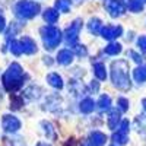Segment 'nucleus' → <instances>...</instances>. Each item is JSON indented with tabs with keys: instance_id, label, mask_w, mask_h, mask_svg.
I'll return each instance as SVG.
<instances>
[{
	"instance_id": "7ed1b4c3",
	"label": "nucleus",
	"mask_w": 146,
	"mask_h": 146,
	"mask_svg": "<svg viewBox=\"0 0 146 146\" xmlns=\"http://www.w3.org/2000/svg\"><path fill=\"white\" fill-rule=\"evenodd\" d=\"M13 9H15L16 16L22 19H32L40 13L41 6L36 2H32V0H19Z\"/></svg>"
},
{
	"instance_id": "2eb2a0df",
	"label": "nucleus",
	"mask_w": 146,
	"mask_h": 146,
	"mask_svg": "<svg viewBox=\"0 0 146 146\" xmlns=\"http://www.w3.org/2000/svg\"><path fill=\"white\" fill-rule=\"evenodd\" d=\"M42 18L47 23H50V25H53V23L57 22L58 19V12L56 9H45L44 13H42Z\"/></svg>"
},
{
	"instance_id": "20e7f679",
	"label": "nucleus",
	"mask_w": 146,
	"mask_h": 146,
	"mask_svg": "<svg viewBox=\"0 0 146 146\" xmlns=\"http://www.w3.org/2000/svg\"><path fill=\"white\" fill-rule=\"evenodd\" d=\"M41 36H42L44 48L48 51L54 50L60 44V41H62V32H60L58 28H56L53 25H47V27L41 28Z\"/></svg>"
},
{
	"instance_id": "f8f14e48",
	"label": "nucleus",
	"mask_w": 146,
	"mask_h": 146,
	"mask_svg": "<svg viewBox=\"0 0 146 146\" xmlns=\"http://www.w3.org/2000/svg\"><path fill=\"white\" fill-rule=\"evenodd\" d=\"M79 110H80L83 114L92 113L94 110H95V102H94V100H92V98H85V100H82L80 104H79Z\"/></svg>"
},
{
	"instance_id": "473e14b6",
	"label": "nucleus",
	"mask_w": 146,
	"mask_h": 146,
	"mask_svg": "<svg viewBox=\"0 0 146 146\" xmlns=\"http://www.w3.org/2000/svg\"><path fill=\"white\" fill-rule=\"evenodd\" d=\"M5 27H6V21H5V18L2 16V13H0V32L5 29Z\"/></svg>"
},
{
	"instance_id": "393cba45",
	"label": "nucleus",
	"mask_w": 146,
	"mask_h": 146,
	"mask_svg": "<svg viewBox=\"0 0 146 146\" xmlns=\"http://www.w3.org/2000/svg\"><path fill=\"white\" fill-rule=\"evenodd\" d=\"M105 53L110 56H117L118 53H121V45L118 42H111L105 47Z\"/></svg>"
},
{
	"instance_id": "6ab92c4d",
	"label": "nucleus",
	"mask_w": 146,
	"mask_h": 146,
	"mask_svg": "<svg viewBox=\"0 0 146 146\" xmlns=\"http://www.w3.org/2000/svg\"><path fill=\"white\" fill-rule=\"evenodd\" d=\"M110 107H111V98L107 94L101 95L98 101V110L100 111H107V110H110Z\"/></svg>"
},
{
	"instance_id": "c9c22d12",
	"label": "nucleus",
	"mask_w": 146,
	"mask_h": 146,
	"mask_svg": "<svg viewBox=\"0 0 146 146\" xmlns=\"http://www.w3.org/2000/svg\"><path fill=\"white\" fill-rule=\"evenodd\" d=\"M142 104H143V108H145V111H146V98L142 101Z\"/></svg>"
},
{
	"instance_id": "a211bd4d",
	"label": "nucleus",
	"mask_w": 146,
	"mask_h": 146,
	"mask_svg": "<svg viewBox=\"0 0 146 146\" xmlns=\"http://www.w3.org/2000/svg\"><path fill=\"white\" fill-rule=\"evenodd\" d=\"M133 78H135L136 82L143 83L146 82V66H139L133 70Z\"/></svg>"
},
{
	"instance_id": "9b49d317",
	"label": "nucleus",
	"mask_w": 146,
	"mask_h": 146,
	"mask_svg": "<svg viewBox=\"0 0 146 146\" xmlns=\"http://www.w3.org/2000/svg\"><path fill=\"white\" fill-rule=\"evenodd\" d=\"M57 62L60 63V64H63V66H67V64H70L72 62H73V53L70 51V50H62V51H58V54H57Z\"/></svg>"
},
{
	"instance_id": "c85d7f7f",
	"label": "nucleus",
	"mask_w": 146,
	"mask_h": 146,
	"mask_svg": "<svg viewBox=\"0 0 146 146\" xmlns=\"http://www.w3.org/2000/svg\"><path fill=\"white\" fill-rule=\"evenodd\" d=\"M137 45H139V48L143 53H146V35H142L140 38L137 40Z\"/></svg>"
},
{
	"instance_id": "4468645a",
	"label": "nucleus",
	"mask_w": 146,
	"mask_h": 146,
	"mask_svg": "<svg viewBox=\"0 0 146 146\" xmlns=\"http://www.w3.org/2000/svg\"><path fill=\"white\" fill-rule=\"evenodd\" d=\"M88 29H89V32H92L94 35L101 34V29H102V21L98 19V18H92V19L88 22Z\"/></svg>"
},
{
	"instance_id": "7c9ffc66",
	"label": "nucleus",
	"mask_w": 146,
	"mask_h": 146,
	"mask_svg": "<svg viewBox=\"0 0 146 146\" xmlns=\"http://www.w3.org/2000/svg\"><path fill=\"white\" fill-rule=\"evenodd\" d=\"M129 56H130V57H131L133 60H135L136 63H142V57H140V56H139L137 53H135L133 50H130V51H129Z\"/></svg>"
},
{
	"instance_id": "f704fd0d",
	"label": "nucleus",
	"mask_w": 146,
	"mask_h": 146,
	"mask_svg": "<svg viewBox=\"0 0 146 146\" xmlns=\"http://www.w3.org/2000/svg\"><path fill=\"white\" fill-rule=\"evenodd\" d=\"M36 146H51V145H50V143H47V142H40Z\"/></svg>"
},
{
	"instance_id": "bb28decb",
	"label": "nucleus",
	"mask_w": 146,
	"mask_h": 146,
	"mask_svg": "<svg viewBox=\"0 0 146 146\" xmlns=\"http://www.w3.org/2000/svg\"><path fill=\"white\" fill-rule=\"evenodd\" d=\"M18 29H19V25H18L16 22H12L10 25H9V29H7V35H6V38L12 41V40H13V36L16 35Z\"/></svg>"
},
{
	"instance_id": "aec40b11",
	"label": "nucleus",
	"mask_w": 146,
	"mask_h": 146,
	"mask_svg": "<svg viewBox=\"0 0 146 146\" xmlns=\"http://www.w3.org/2000/svg\"><path fill=\"white\" fill-rule=\"evenodd\" d=\"M9 50H10V53L13 54V56H21V54H23V51H22V45H21V41L19 40H12L10 42H9Z\"/></svg>"
},
{
	"instance_id": "f257e3e1",
	"label": "nucleus",
	"mask_w": 146,
	"mask_h": 146,
	"mask_svg": "<svg viewBox=\"0 0 146 146\" xmlns=\"http://www.w3.org/2000/svg\"><path fill=\"white\" fill-rule=\"evenodd\" d=\"M111 80L115 88L121 91L130 89V79H129V67L124 60H115L111 64Z\"/></svg>"
},
{
	"instance_id": "c756f323",
	"label": "nucleus",
	"mask_w": 146,
	"mask_h": 146,
	"mask_svg": "<svg viewBox=\"0 0 146 146\" xmlns=\"http://www.w3.org/2000/svg\"><path fill=\"white\" fill-rule=\"evenodd\" d=\"M76 48V54L78 56H86V48H85V45H75Z\"/></svg>"
},
{
	"instance_id": "39448f33",
	"label": "nucleus",
	"mask_w": 146,
	"mask_h": 146,
	"mask_svg": "<svg viewBox=\"0 0 146 146\" xmlns=\"http://www.w3.org/2000/svg\"><path fill=\"white\" fill-rule=\"evenodd\" d=\"M80 28H82V21L76 19V21H73L72 25L66 29V32H64V41H66L67 45H76Z\"/></svg>"
},
{
	"instance_id": "72a5a7b5",
	"label": "nucleus",
	"mask_w": 146,
	"mask_h": 146,
	"mask_svg": "<svg viewBox=\"0 0 146 146\" xmlns=\"http://www.w3.org/2000/svg\"><path fill=\"white\" fill-rule=\"evenodd\" d=\"M89 89H91L92 92L98 91V82H92V86H89Z\"/></svg>"
},
{
	"instance_id": "f03ea898",
	"label": "nucleus",
	"mask_w": 146,
	"mask_h": 146,
	"mask_svg": "<svg viewBox=\"0 0 146 146\" xmlns=\"http://www.w3.org/2000/svg\"><path fill=\"white\" fill-rule=\"evenodd\" d=\"M25 78L27 75L23 73V69L21 67V64L12 63L9 69L6 70V73L3 75V85L7 91L15 92L23 85V79Z\"/></svg>"
},
{
	"instance_id": "dca6fc26",
	"label": "nucleus",
	"mask_w": 146,
	"mask_h": 146,
	"mask_svg": "<svg viewBox=\"0 0 146 146\" xmlns=\"http://www.w3.org/2000/svg\"><path fill=\"white\" fill-rule=\"evenodd\" d=\"M118 123H120V113L117 110H113L108 115V127L111 130H114V129L118 127Z\"/></svg>"
},
{
	"instance_id": "412c9836",
	"label": "nucleus",
	"mask_w": 146,
	"mask_h": 146,
	"mask_svg": "<svg viewBox=\"0 0 146 146\" xmlns=\"http://www.w3.org/2000/svg\"><path fill=\"white\" fill-rule=\"evenodd\" d=\"M94 73H95L96 79H100V80H105V78H107V72H105V67L102 63L94 64Z\"/></svg>"
},
{
	"instance_id": "0eeeda50",
	"label": "nucleus",
	"mask_w": 146,
	"mask_h": 146,
	"mask_svg": "<svg viewBox=\"0 0 146 146\" xmlns=\"http://www.w3.org/2000/svg\"><path fill=\"white\" fill-rule=\"evenodd\" d=\"M123 34V28L120 25H105L101 29V36H104L105 40H115Z\"/></svg>"
},
{
	"instance_id": "ddd939ff",
	"label": "nucleus",
	"mask_w": 146,
	"mask_h": 146,
	"mask_svg": "<svg viewBox=\"0 0 146 146\" xmlns=\"http://www.w3.org/2000/svg\"><path fill=\"white\" fill-rule=\"evenodd\" d=\"M47 82L50 83L53 88H56V89H62L64 86L63 79L60 78V75H57V73H50V75L47 76Z\"/></svg>"
},
{
	"instance_id": "9d476101",
	"label": "nucleus",
	"mask_w": 146,
	"mask_h": 146,
	"mask_svg": "<svg viewBox=\"0 0 146 146\" xmlns=\"http://www.w3.org/2000/svg\"><path fill=\"white\" fill-rule=\"evenodd\" d=\"M107 142V136L101 131H92L89 135V146H104Z\"/></svg>"
},
{
	"instance_id": "e433bc0d",
	"label": "nucleus",
	"mask_w": 146,
	"mask_h": 146,
	"mask_svg": "<svg viewBox=\"0 0 146 146\" xmlns=\"http://www.w3.org/2000/svg\"><path fill=\"white\" fill-rule=\"evenodd\" d=\"M0 98H2V91H0Z\"/></svg>"
},
{
	"instance_id": "2f4dec72",
	"label": "nucleus",
	"mask_w": 146,
	"mask_h": 146,
	"mask_svg": "<svg viewBox=\"0 0 146 146\" xmlns=\"http://www.w3.org/2000/svg\"><path fill=\"white\" fill-rule=\"evenodd\" d=\"M10 146H25V145H23V142H21V139H13Z\"/></svg>"
},
{
	"instance_id": "a878e982",
	"label": "nucleus",
	"mask_w": 146,
	"mask_h": 146,
	"mask_svg": "<svg viewBox=\"0 0 146 146\" xmlns=\"http://www.w3.org/2000/svg\"><path fill=\"white\" fill-rule=\"evenodd\" d=\"M127 7L131 10V12H140L143 9V3L140 0H129V5Z\"/></svg>"
},
{
	"instance_id": "cd10ccee",
	"label": "nucleus",
	"mask_w": 146,
	"mask_h": 146,
	"mask_svg": "<svg viewBox=\"0 0 146 146\" xmlns=\"http://www.w3.org/2000/svg\"><path fill=\"white\" fill-rule=\"evenodd\" d=\"M118 107H120V110L121 111H127L129 110V101L126 100V98H123V96H121V98H118Z\"/></svg>"
},
{
	"instance_id": "f3484780",
	"label": "nucleus",
	"mask_w": 146,
	"mask_h": 146,
	"mask_svg": "<svg viewBox=\"0 0 146 146\" xmlns=\"http://www.w3.org/2000/svg\"><path fill=\"white\" fill-rule=\"evenodd\" d=\"M72 7V0H56L54 3V9L57 12H63V13H67Z\"/></svg>"
},
{
	"instance_id": "58836bf2",
	"label": "nucleus",
	"mask_w": 146,
	"mask_h": 146,
	"mask_svg": "<svg viewBox=\"0 0 146 146\" xmlns=\"http://www.w3.org/2000/svg\"><path fill=\"white\" fill-rule=\"evenodd\" d=\"M111 146H117V145H111Z\"/></svg>"
},
{
	"instance_id": "5701e85b",
	"label": "nucleus",
	"mask_w": 146,
	"mask_h": 146,
	"mask_svg": "<svg viewBox=\"0 0 146 146\" xmlns=\"http://www.w3.org/2000/svg\"><path fill=\"white\" fill-rule=\"evenodd\" d=\"M113 142H114V145H126L129 142V137H127V135L117 130L115 133H113Z\"/></svg>"
},
{
	"instance_id": "b1692460",
	"label": "nucleus",
	"mask_w": 146,
	"mask_h": 146,
	"mask_svg": "<svg viewBox=\"0 0 146 146\" xmlns=\"http://www.w3.org/2000/svg\"><path fill=\"white\" fill-rule=\"evenodd\" d=\"M25 95L28 96L29 100H38L40 96H41V89L38 86H29L25 91Z\"/></svg>"
},
{
	"instance_id": "1a4fd4ad",
	"label": "nucleus",
	"mask_w": 146,
	"mask_h": 146,
	"mask_svg": "<svg viewBox=\"0 0 146 146\" xmlns=\"http://www.w3.org/2000/svg\"><path fill=\"white\" fill-rule=\"evenodd\" d=\"M21 41V45H22V51L23 54H35L36 53V44L32 38H29V36H22V38L19 40Z\"/></svg>"
},
{
	"instance_id": "4c0bfd02",
	"label": "nucleus",
	"mask_w": 146,
	"mask_h": 146,
	"mask_svg": "<svg viewBox=\"0 0 146 146\" xmlns=\"http://www.w3.org/2000/svg\"><path fill=\"white\" fill-rule=\"evenodd\" d=\"M140 2H146V0H140Z\"/></svg>"
},
{
	"instance_id": "4be33fe9",
	"label": "nucleus",
	"mask_w": 146,
	"mask_h": 146,
	"mask_svg": "<svg viewBox=\"0 0 146 146\" xmlns=\"http://www.w3.org/2000/svg\"><path fill=\"white\" fill-rule=\"evenodd\" d=\"M41 127H42V133L48 137V139H53L54 137V127L50 121H41Z\"/></svg>"
},
{
	"instance_id": "423d86ee",
	"label": "nucleus",
	"mask_w": 146,
	"mask_h": 146,
	"mask_svg": "<svg viewBox=\"0 0 146 146\" xmlns=\"http://www.w3.org/2000/svg\"><path fill=\"white\" fill-rule=\"evenodd\" d=\"M2 126L6 133H16L21 129V120L12 114H5L2 118Z\"/></svg>"
},
{
	"instance_id": "6e6552de",
	"label": "nucleus",
	"mask_w": 146,
	"mask_h": 146,
	"mask_svg": "<svg viewBox=\"0 0 146 146\" xmlns=\"http://www.w3.org/2000/svg\"><path fill=\"white\" fill-rule=\"evenodd\" d=\"M107 10L113 18H118L126 12V5H124L123 0H111V2L107 5Z\"/></svg>"
}]
</instances>
